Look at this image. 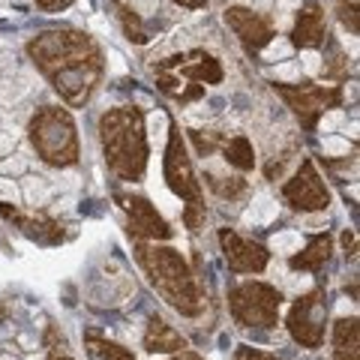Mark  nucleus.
Masks as SVG:
<instances>
[{"instance_id": "obj_20", "label": "nucleus", "mask_w": 360, "mask_h": 360, "mask_svg": "<svg viewBox=\"0 0 360 360\" xmlns=\"http://www.w3.org/2000/svg\"><path fill=\"white\" fill-rule=\"evenodd\" d=\"M108 6L115 9V15H117L120 27H123V33H127V39H129V42H135V45H148L150 37H148V30H144L139 13H132V9H129L127 4H120V0H108Z\"/></svg>"}, {"instance_id": "obj_25", "label": "nucleus", "mask_w": 360, "mask_h": 360, "mask_svg": "<svg viewBox=\"0 0 360 360\" xmlns=\"http://www.w3.org/2000/svg\"><path fill=\"white\" fill-rule=\"evenodd\" d=\"M42 13H60V9H66V6H72L75 0H33Z\"/></svg>"}, {"instance_id": "obj_19", "label": "nucleus", "mask_w": 360, "mask_h": 360, "mask_svg": "<svg viewBox=\"0 0 360 360\" xmlns=\"http://www.w3.org/2000/svg\"><path fill=\"white\" fill-rule=\"evenodd\" d=\"M222 156H225V162L234 165L238 172H252L255 168V150L246 135H234V139L222 141Z\"/></svg>"}, {"instance_id": "obj_16", "label": "nucleus", "mask_w": 360, "mask_h": 360, "mask_svg": "<svg viewBox=\"0 0 360 360\" xmlns=\"http://www.w3.org/2000/svg\"><path fill=\"white\" fill-rule=\"evenodd\" d=\"M144 348H148L150 354H177V352H184V348H189V345L165 319L150 315L148 330H144Z\"/></svg>"}, {"instance_id": "obj_24", "label": "nucleus", "mask_w": 360, "mask_h": 360, "mask_svg": "<svg viewBox=\"0 0 360 360\" xmlns=\"http://www.w3.org/2000/svg\"><path fill=\"white\" fill-rule=\"evenodd\" d=\"M234 360H279L276 354H267V352H258V348H250V345H240L234 352Z\"/></svg>"}, {"instance_id": "obj_18", "label": "nucleus", "mask_w": 360, "mask_h": 360, "mask_svg": "<svg viewBox=\"0 0 360 360\" xmlns=\"http://www.w3.org/2000/svg\"><path fill=\"white\" fill-rule=\"evenodd\" d=\"M333 360H360L357 319H340L333 324Z\"/></svg>"}, {"instance_id": "obj_9", "label": "nucleus", "mask_w": 360, "mask_h": 360, "mask_svg": "<svg viewBox=\"0 0 360 360\" xmlns=\"http://www.w3.org/2000/svg\"><path fill=\"white\" fill-rule=\"evenodd\" d=\"M283 198L288 201L291 210L319 213V210H328V205H330V189L321 180L315 162L312 160H303L300 168L295 172V177H291L288 184L283 186Z\"/></svg>"}, {"instance_id": "obj_26", "label": "nucleus", "mask_w": 360, "mask_h": 360, "mask_svg": "<svg viewBox=\"0 0 360 360\" xmlns=\"http://www.w3.org/2000/svg\"><path fill=\"white\" fill-rule=\"evenodd\" d=\"M177 6H184V9H205L207 6V0H174Z\"/></svg>"}, {"instance_id": "obj_11", "label": "nucleus", "mask_w": 360, "mask_h": 360, "mask_svg": "<svg viewBox=\"0 0 360 360\" xmlns=\"http://www.w3.org/2000/svg\"><path fill=\"white\" fill-rule=\"evenodd\" d=\"M153 70L160 72H172L177 75L180 82L193 84V87H205V84H219L222 82V66L219 60L213 58L207 51H186V54H172V58H165L153 66Z\"/></svg>"}, {"instance_id": "obj_8", "label": "nucleus", "mask_w": 360, "mask_h": 360, "mask_svg": "<svg viewBox=\"0 0 360 360\" xmlns=\"http://www.w3.org/2000/svg\"><path fill=\"white\" fill-rule=\"evenodd\" d=\"M288 333L303 348H321L324 333H328V295H324V288H315L291 303Z\"/></svg>"}, {"instance_id": "obj_10", "label": "nucleus", "mask_w": 360, "mask_h": 360, "mask_svg": "<svg viewBox=\"0 0 360 360\" xmlns=\"http://www.w3.org/2000/svg\"><path fill=\"white\" fill-rule=\"evenodd\" d=\"M115 201L120 205V210L127 213V231L129 238H135L139 243H160L172 238V229L168 222L160 217V210L144 195H127V193H117Z\"/></svg>"}, {"instance_id": "obj_27", "label": "nucleus", "mask_w": 360, "mask_h": 360, "mask_svg": "<svg viewBox=\"0 0 360 360\" xmlns=\"http://www.w3.org/2000/svg\"><path fill=\"white\" fill-rule=\"evenodd\" d=\"M168 360H201L195 352H189V348H184V352H177V354H172Z\"/></svg>"}, {"instance_id": "obj_23", "label": "nucleus", "mask_w": 360, "mask_h": 360, "mask_svg": "<svg viewBox=\"0 0 360 360\" xmlns=\"http://www.w3.org/2000/svg\"><path fill=\"white\" fill-rule=\"evenodd\" d=\"M336 9H340L342 25H352V33H357V4H354V0H340Z\"/></svg>"}, {"instance_id": "obj_21", "label": "nucleus", "mask_w": 360, "mask_h": 360, "mask_svg": "<svg viewBox=\"0 0 360 360\" xmlns=\"http://www.w3.org/2000/svg\"><path fill=\"white\" fill-rule=\"evenodd\" d=\"M84 345H87V357L90 360H135L123 345L108 342V340H103V336H96V333H87Z\"/></svg>"}, {"instance_id": "obj_28", "label": "nucleus", "mask_w": 360, "mask_h": 360, "mask_svg": "<svg viewBox=\"0 0 360 360\" xmlns=\"http://www.w3.org/2000/svg\"><path fill=\"white\" fill-rule=\"evenodd\" d=\"M49 360H72V357H66L63 352H58V348H51V354H49Z\"/></svg>"}, {"instance_id": "obj_2", "label": "nucleus", "mask_w": 360, "mask_h": 360, "mask_svg": "<svg viewBox=\"0 0 360 360\" xmlns=\"http://www.w3.org/2000/svg\"><path fill=\"white\" fill-rule=\"evenodd\" d=\"M99 141L108 172L117 180L139 184L148 172V132H144V115L135 105L108 108L99 117Z\"/></svg>"}, {"instance_id": "obj_1", "label": "nucleus", "mask_w": 360, "mask_h": 360, "mask_svg": "<svg viewBox=\"0 0 360 360\" xmlns=\"http://www.w3.org/2000/svg\"><path fill=\"white\" fill-rule=\"evenodd\" d=\"M27 54L37 70L49 78L60 99L72 108H82L103 78V51L84 30L60 27L42 30L27 42Z\"/></svg>"}, {"instance_id": "obj_15", "label": "nucleus", "mask_w": 360, "mask_h": 360, "mask_svg": "<svg viewBox=\"0 0 360 360\" xmlns=\"http://www.w3.org/2000/svg\"><path fill=\"white\" fill-rule=\"evenodd\" d=\"M328 39H330L328 21H324V13L319 9V4H309L307 9H300L295 30H291V45L295 49H321Z\"/></svg>"}, {"instance_id": "obj_6", "label": "nucleus", "mask_w": 360, "mask_h": 360, "mask_svg": "<svg viewBox=\"0 0 360 360\" xmlns=\"http://www.w3.org/2000/svg\"><path fill=\"white\" fill-rule=\"evenodd\" d=\"M229 309L240 328H274L283 309V295L276 285L250 279L229 291Z\"/></svg>"}, {"instance_id": "obj_12", "label": "nucleus", "mask_w": 360, "mask_h": 360, "mask_svg": "<svg viewBox=\"0 0 360 360\" xmlns=\"http://www.w3.org/2000/svg\"><path fill=\"white\" fill-rule=\"evenodd\" d=\"M219 246H222L225 264H229V270H234V274H262L270 262L267 246L255 243L250 238H240V234L231 229L219 231Z\"/></svg>"}, {"instance_id": "obj_3", "label": "nucleus", "mask_w": 360, "mask_h": 360, "mask_svg": "<svg viewBox=\"0 0 360 360\" xmlns=\"http://www.w3.org/2000/svg\"><path fill=\"white\" fill-rule=\"evenodd\" d=\"M135 258H139V264L144 267L150 285L160 291V297L172 309H177L180 315H189V319H195V315L205 309L201 288L186 264V258L177 250L160 246V243H135Z\"/></svg>"}, {"instance_id": "obj_5", "label": "nucleus", "mask_w": 360, "mask_h": 360, "mask_svg": "<svg viewBox=\"0 0 360 360\" xmlns=\"http://www.w3.org/2000/svg\"><path fill=\"white\" fill-rule=\"evenodd\" d=\"M162 174H165L168 189H172L180 201H186V210H184L186 229L198 231L201 222H205V195H201V180L193 168V156H189L186 141H184V135H180L177 127H172V132H168Z\"/></svg>"}, {"instance_id": "obj_22", "label": "nucleus", "mask_w": 360, "mask_h": 360, "mask_svg": "<svg viewBox=\"0 0 360 360\" xmlns=\"http://www.w3.org/2000/svg\"><path fill=\"white\" fill-rule=\"evenodd\" d=\"M207 186L217 193L219 198H240L246 193V180L243 177H217V174H205Z\"/></svg>"}, {"instance_id": "obj_4", "label": "nucleus", "mask_w": 360, "mask_h": 360, "mask_svg": "<svg viewBox=\"0 0 360 360\" xmlns=\"http://www.w3.org/2000/svg\"><path fill=\"white\" fill-rule=\"evenodd\" d=\"M30 144L37 156L45 165H54V168H70L78 162V129H75V120L66 108L60 105H45L39 108L37 115L30 117Z\"/></svg>"}, {"instance_id": "obj_7", "label": "nucleus", "mask_w": 360, "mask_h": 360, "mask_svg": "<svg viewBox=\"0 0 360 360\" xmlns=\"http://www.w3.org/2000/svg\"><path fill=\"white\" fill-rule=\"evenodd\" d=\"M274 90L283 96V103L291 108V115L300 120V127L312 132L319 127V120L328 115L330 108H340L342 105V87L340 84H285V82H276Z\"/></svg>"}, {"instance_id": "obj_14", "label": "nucleus", "mask_w": 360, "mask_h": 360, "mask_svg": "<svg viewBox=\"0 0 360 360\" xmlns=\"http://www.w3.org/2000/svg\"><path fill=\"white\" fill-rule=\"evenodd\" d=\"M0 217H6L9 222H15V229L25 234V238L37 240L42 246H58L66 231H63V222H58L49 213H18L15 207H6L0 205Z\"/></svg>"}, {"instance_id": "obj_17", "label": "nucleus", "mask_w": 360, "mask_h": 360, "mask_svg": "<svg viewBox=\"0 0 360 360\" xmlns=\"http://www.w3.org/2000/svg\"><path fill=\"white\" fill-rule=\"evenodd\" d=\"M330 252H333V238H330V234L328 231L315 234V238H309V243L303 246L297 255L288 258V267L291 270H309V274H319V270L328 264Z\"/></svg>"}, {"instance_id": "obj_13", "label": "nucleus", "mask_w": 360, "mask_h": 360, "mask_svg": "<svg viewBox=\"0 0 360 360\" xmlns=\"http://www.w3.org/2000/svg\"><path fill=\"white\" fill-rule=\"evenodd\" d=\"M225 25L234 30V37L240 39V45L250 54H258L264 45H270L274 37H276L270 18L258 15V13H252V9H246V6H229L225 9Z\"/></svg>"}]
</instances>
